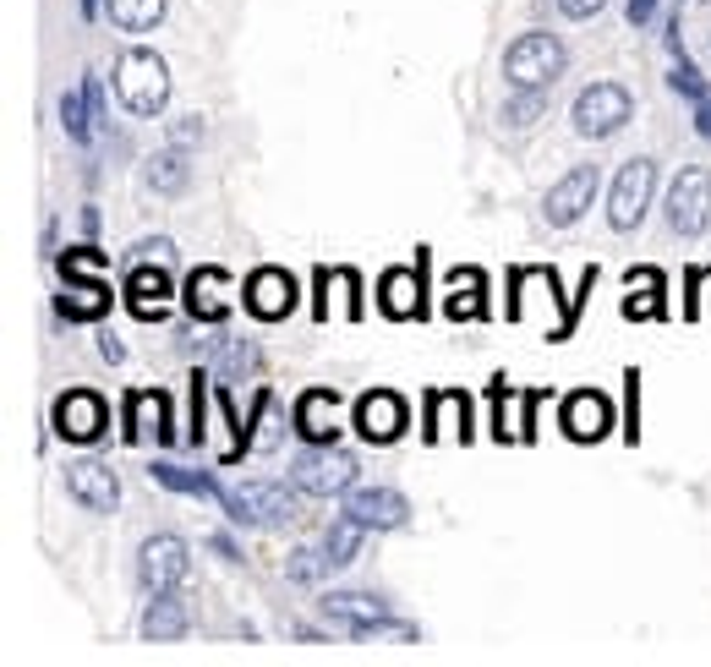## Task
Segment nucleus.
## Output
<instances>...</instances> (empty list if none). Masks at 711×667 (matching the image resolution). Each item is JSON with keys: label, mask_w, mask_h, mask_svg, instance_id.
<instances>
[{"label": "nucleus", "mask_w": 711, "mask_h": 667, "mask_svg": "<svg viewBox=\"0 0 711 667\" xmlns=\"http://www.w3.org/2000/svg\"><path fill=\"white\" fill-rule=\"evenodd\" d=\"M356 476H361V460L351 449H340V443H307L290 460V487L301 498H340L356 487Z\"/></svg>", "instance_id": "obj_1"}, {"label": "nucleus", "mask_w": 711, "mask_h": 667, "mask_svg": "<svg viewBox=\"0 0 711 667\" xmlns=\"http://www.w3.org/2000/svg\"><path fill=\"white\" fill-rule=\"evenodd\" d=\"M115 99L132 115H159L170 104V66L154 50H126L115 61Z\"/></svg>", "instance_id": "obj_2"}, {"label": "nucleus", "mask_w": 711, "mask_h": 667, "mask_svg": "<svg viewBox=\"0 0 711 667\" xmlns=\"http://www.w3.org/2000/svg\"><path fill=\"white\" fill-rule=\"evenodd\" d=\"M318 613L329 618L334 629H345V635H356V640L389 635V629H400V635H411V629H405L400 618L389 613V602H383V596H367V591H323V596H318Z\"/></svg>", "instance_id": "obj_3"}, {"label": "nucleus", "mask_w": 711, "mask_h": 667, "mask_svg": "<svg viewBox=\"0 0 711 667\" xmlns=\"http://www.w3.org/2000/svg\"><path fill=\"white\" fill-rule=\"evenodd\" d=\"M569 121H575V132L586 137V143H602V137H619L624 126L635 121V99H629L624 83H591L575 99Z\"/></svg>", "instance_id": "obj_4"}, {"label": "nucleus", "mask_w": 711, "mask_h": 667, "mask_svg": "<svg viewBox=\"0 0 711 667\" xmlns=\"http://www.w3.org/2000/svg\"><path fill=\"white\" fill-rule=\"evenodd\" d=\"M219 509L230 514L236 525H258V531H274V525H290L301 514V503L290 487H279V482H247L241 493H219Z\"/></svg>", "instance_id": "obj_5"}, {"label": "nucleus", "mask_w": 711, "mask_h": 667, "mask_svg": "<svg viewBox=\"0 0 711 667\" xmlns=\"http://www.w3.org/2000/svg\"><path fill=\"white\" fill-rule=\"evenodd\" d=\"M558 72H564V44H558V33H520L504 55L509 88H547V83H558Z\"/></svg>", "instance_id": "obj_6"}, {"label": "nucleus", "mask_w": 711, "mask_h": 667, "mask_svg": "<svg viewBox=\"0 0 711 667\" xmlns=\"http://www.w3.org/2000/svg\"><path fill=\"white\" fill-rule=\"evenodd\" d=\"M651 192H657V159H646V154L624 159L619 181H613V197H608V225L635 230L651 208Z\"/></svg>", "instance_id": "obj_7"}, {"label": "nucleus", "mask_w": 711, "mask_h": 667, "mask_svg": "<svg viewBox=\"0 0 711 667\" xmlns=\"http://www.w3.org/2000/svg\"><path fill=\"white\" fill-rule=\"evenodd\" d=\"M711 225V175L679 170L668 186V230L673 236H706Z\"/></svg>", "instance_id": "obj_8"}, {"label": "nucleus", "mask_w": 711, "mask_h": 667, "mask_svg": "<svg viewBox=\"0 0 711 667\" xmlns=\"http://www.w3.org/2000/svg\"><path fill=\"white\" fill-rule=\"evenodd\" d=\"M192 575V553H186L181 536H148L143 547H137V580H143V591H176V585Z\"/></svg>", "instance_id": "obj_9"}, {"label": "nucleus", "mask_w": 711, "mask_h": 667, "mask_svg": "<svg viewBox=\"0 0 711 667\" xmlns=\"http://www.w3.org/2000/svg\"><path fill=\"white\" fill-rule=\"evenodd\" d=\"M50 427L61 432L66 443H99L104 427H110V411H104V400L93 389H66L50 411Z\"/></svg>", "instance_id": "obj_10"}, {"label": "nucleus", "mask_w": 711, "mask_h": 667, "mask_svg": "<svg viewBox=\"0 0 711 667\" xmlns=\"http://www.w3.org/2000/svg\"><path fill=\"white\" fill-rule=\"evenodd\" d=\"M186 312H192L197 323H225L230 318V307H236V279L225 274V268H192L186 274Z\"/></svg>", "instance_id": "obj_11"}, {"label": "nucleus", "mask_w": 711, "mask_h": 667, "mask_svg": "<svg viewBox=\"0 0 711 667\" xmlns=\"http://www.w3.org/2000/svg\"><path fill=\"white\" fill-rule=\"evenodd\" d=\"M591 203H597V165H575L569 175L553 181V192H547V203H542V219L553 230H569Z\"/></svg>", "instance_id": "obj_12"}, {"label": "nucleus", "mask_w": 711, "mask_h": 667, "mask_svg": "<svg viewBox=\"0 0 711 667\" xmlns=\"http://www.w3.org/2000/svg\"><path fill=\"white\" fill-rule=\"evenodd\" d=\"M422 296H427V252L416 268H389V274L378 279V307H383V318H394V323L422 318L427 312Z\"/></svg>", "instance_id": "obj_13"}, {"label": "nucleus", "mask_w": 711, "mask_h": 667, "mask_svg": "<svg viewBox=\"0 0 711 667\" xmlns=\"http://www.w3.org/2000/svg\"><path fill=\"white\" fill-rule=\"evenodd\" d=\"M137 438H159V449L176 443V416H170L165 389H132L126 394V443H137Z\"/></svg>", "instance_id": "obj_14"}, {"label": "nucleus", "mask_w": 711, "mask_h": 667, "mask_svg": "<svg viewBox=\"0 0 711 667\" xmlns=\"http://www.w3.org/2000/svg\"><path fill=\"white\" fill-rule=\"evenodd\" d=\"M290 307H296V279L285 274V268H252L247 274V312L258 323H279L290 318Z\"/></svg>", "instance_id": "obj_15"}, {"label": "nucleus", "mask_w": 711, "mask_h": 667, "mask_svg": "<svg viewBox=\"0 0 711 667\" xmlns=\"http://www.w3.org/2000/svg\"><path fill=\"white\" fill-rule=\"evenodd\" d=\"M351 520H361L367 531H400L405 520H411V503H405L394 487H351L345 493V509Z\"/></svg>", "instance_id": "obj_16"}, {"label": "nucleus", "mask_w": 711, "mask_h": 667, "mask_svg": "<svg viewBox=\"0 0 711 667\" xmlns=\"http://www.w3.org/2000/svg\"><path fill=\"white\" fill-rule=\"evenodd\" d=\"M405 421H411V411H405V400L394 389H372L356 400V432L367 443H394L405 432Z\"/></svg>", "instance_id": "obj_17"}, {"label": "nucleus", "mask_w": 711, "mask_h": 667, "mask_svg": "<svg viewBox=\"0 0 711 667\" xmlns=\"http://www.w3.org/2000/svg\"><path fill=\"white\" fill-rule=\"evenodd\" d=\"M170 263H132L126 268V307L137 312V318H165V307H170V296H176V285H170V274H165Z\"/></svg>", "instance_id": "obj_18"}, {"label": "nucleus", "mask_w": 711, "mask_h": 667, "mask_svg": "<svg viewBox=\"0 0 711 667\" xmlns=\"http://www.w3.org/2000/svg\"><path fill=\"white\" fill-rule=\"evenodd\" d=\"M66 487H72V498L83 503L88 514H115V503H121V482H115V471L99 460H77L72 471H66Z\"/></svg>", "instance_id": "obj_19"}, {"label": "nucleus", "mask_w": 711, "mask_h": 667, "mask_svg": "<svg viewBox=\"0 0 711 667\" xmlns=\"http://www.w3.org/2000/svg\"><path fill=\"white\" fill-rule=\"evenodd\" d=\"M564 432L575 443H597V438H608V427H613V405H608V394H597V389H575L564 400Z\"/></svg>", "instance_id": "obj_20"}, {"label": "nucleus", "mask_w": 711, "mask_h": 667, "mask_svg": "<svg viewBox=\"0 0 711 667\" xmlns=\"http://www.w3.org/2000/svg\"><path fill=\"white\" fill-rule=\"evenodd\" d=\"M296 432L307 443H334L340 438V394L334 389H307L296 400Z\"/></svg>", "instance_id": "obj_21"}, {"label": "nucleus", "mask_w": 711, "mask_h": 667, "mask_svg": "<svg viewBox=\"0 0 711 667\" xmlns=\"http://www.w3.org/2000/svg\"><path fill=\"white\" fill-rule=\"evenodd\" d=\"M143 186L148 192H159V197H176L192 186V165H186V148L181 143H170V148H159V154H148V165H143Z\"/></svg>", "instance_id": "obj_22"}, {"label": "nucleus", "mask_w": 711, "mask_h": 667, "mask_svg": "<svg viewBox=\"0 0 711 667\" xmlns=\"http://www.w3.org/2000/svg\"><path fill=\"white\" fill-rule=\"evenodd\" d=\"M186 629H192V613H186L181 596L154 591V602H148V613H143V640H181Z\"/></svg>", "instance_id": "obj_23"}, {"label": "nucleus", "mask_w": 711, "mask_h": 667, "mask_svg": "<svg viewBox=\"0 0 711 667\" xmlns=\"http://www.w3.org/2000/svg\"><path fill=\"white\" fill-rule=\"evenodd\" d=\"M208 372H219V378H247V372H258V345H247V339H236V334H214L208 339Z\"/></svg>", "instance_id": "obj_24"}, {"label": "nucleus", "mask_w": 711, "mask_h": 667, "mask_svg": "<svg viewBox=\"0 0 711 667\" xmlns=\"http://www.w3.org/2000/svg\"><path fill=\"white\" fill-rule=\"evenodd\" d=\"M61 126H66L72 143H93V137H99V110H93L88 83H77V88L61 93Z\"/></svg>", "instance_id": "obj_25"}, {"label": "nucleus", "mask_w": 711, "mask_h": 667, "mask_svg": "<svg viewBox=\"0 0 711 667\" xmlns=\"http://www.w3.org/2000/svg\"><path fill=\"white\" fill-rule=\"evenodd\" d=\"M55 307H61V318H72V323H99L104 312H110V290H104L99 279H72V290H66Z\"/></svg>", "instance_id": "obj_26"}, {"label": "nucleus", "mask_w": 711, "mask_h": 667, "mask_svg": "<svg viewBox=\"0 0 711 667\" xmlns=\"http://www.w3.org/2000/svg\"><path fill=\"white\" fill-rule=\"evenodd\" d=\"M148 476H154L159 487H170V493H192V498H214V503H219V493H225L208 471H186V465H170V460H154Z\"/></svg>", "instance_id": "obj_27"}, {"label": "nucleus", "mask_w": 711, "mask_h": 667, "mask_svg": "<svg viewBox=\"0 0 711 667\" xmlns=\"http://www.w3.org/2000/svg\"><path fill=\"white\" fill-rule=\"evenodd\" d=\"M104 17L121 33H148L165 22V0H104Z\"/></svg>", "instance_id": "obj_28"}, {"label": "nucleus", "mask_w": 711, "mask_h": 667, "mask_svg": "<svg viewBox=\"0 0 711 667\" xmlns=\"http://www.w3.org/2000/svg\"><path fill=\"white\" fill-rule=\"evenodd\" d=\"M361 536H367V525L351 520V514H340V520L323 531V553H329V569H345V564H356V553H361Z\"/></svg>", "instance_id": "obj_29"}, {"label": "nucleus", "mask_w": 711, "mask_h": 667, "mask_svg": "<svg viewBox=\"0 0 711 667\" xmlns=\"http://www.w3.org/2000/svg\"><path fill=\"white\" fill-rule=\"evenodd\" d=\"M427 411H433V427H427V438H438V432L449 427V416H460V421H454V427H460V443H471V400H465V394L438 389V394H427Z\"/></svg>", "instance_id": "obj_30"}, {"label": "nucleus", "mask_w": 711, "mask_h": 667, "mask_svg": "<svg viewBox=\"0 0 711 667\" xmlns=\"http://www.w3.org/2000/svg\"><path fill=\"white\" fill-rule=\"evenodd\" d=\"M279 438H285V421H279V400L274 394H258V411H252V454H274Z\"/></svg>", "instance_id": "obj_31"}, {"label": "nucleus", "mask_w": 711, "mask_h": 667, "mask_svg": "<svg viewBox=\"0 0 711 667\" xmlns=\"http://www.w3.org/2000/svg\"><path fill=\"white\" fill-rule=\"evenodd\" d=\"M454 290L460 296H449V318H482V268H454Z\"/></svg>", "instance_id": "obj_32"}, {"label": "nucleus", "mask_w": 711, "mask_h": 667, "mask_svg": "<svg viewBox=\"0 0 711 667\" xmlns=\"http://www.w3.org/2000/svg\"><path fill=\"white\" fill-rule=\"evenodd\" d=\"M285 575L296 585H318L329 575V553H323V547H296V553L285 558Z\"/></svg>", "instance_id": "obj_33"}, {"label": "nucleus", "mask_w": 711, "mask_h": 667, "mask_svg": "<svg viewBox=\"0 0 711 667\" xmlns=\"http://www.w3.org/2000/svg\"><path fill=\"white\" fill-rule=\"evenodd\" d=\"M668 88L679 93V99H690V104H701L706 93H711V83L701 77V66H695L690 55H679V61H673V72H668Z\"/></svg>", "instance_id": "obj_34"}, {"label": "nucleus", "mask_w": 711, "mask_h": 667, "mask_svg": "<svg viewBox=\"0 0 711 667\" xmlns=\"http://www.w3.org/2000/svg\"><path fill=\"white\" fill-rule=\"evenodd\" d=\"M547 110V88H520V99L504 104V126H531Z\"/></svg>", "instance_id": "obj_35"}, {"label": "nucleus", "mask_w": 711, "mask_h": 667, "mask_svg": "<svg viewBox=\"0 0 711 667\" xmlns=\"http://www.w3.org/2000/svg\"><path fill=\"white\" fill-rule=\"evenodd\" d=\"M99 268H104V252L99 247H72V252L61 257V274L66 279H93Z\"/></svg>", "instance_id": "obj_36"}, {"label": "nucleus", "mask_w": 711, "mask_h": 667, "mask_svg": "<svg viewBox=\"0 0 711 667\" xmlns=\"http://www.w3.org/2000/svg\"><path fill=\"white\" fill-rule=\"evenodd\" d=\"M203 432H208V378L192 372V432H186V443L203 449Z\"/></svg>", "instance_id": "obj_37"}, {"label": "nucleus", "mask_w": 711, "mask_h": 667, "mask_svg": "<svg viewBox=\"0 0 711 667\" xmlns=\"http://www.w3.org/2000/svg\"><path fill=\"white\" fill-rule=\"evenodd\" d=\"M137 263H176V241H137Z\"/></svg>", "instance_id": "obj_38"}, {"label": "nucleus", "mask_w": 711, "mask_h": 667, "mask_svg": "<svg viewBox=\"0 0 711 667\" xmlns=\"http://www.w3.org/2000/svg\"><path fill=\"white\" fill-rule=\"evenodd\" d=\"M608 6V0H558V11L564 17H575V22H586V17H597V11Z\"/></svg>", "instance_id": "obj_39"}, {"label": "nucleus", "mask_w": 711, "mask_h": 667, "mask_svg": "<svg viewBox=\"0 0 711 667\" xmlns=\"http://www.w3.org/2000/svg\"><path fill=\"white\" fill-rule=\"evenodd\" d=\"M170 132H176V143L186 148V143H197V137H203V115H181L176 126H170Z\"/></svg>", "instance_id": "obj_40"}, {"label": "nucleus", "mask_w": 711, "mask_h": 667, "mask_svg": "<svg viewBox=\"0 0 711 667\" xmlns=\"http://www.w3.org/2000/svg\"><path fill=\"white\" fill-rule=\"evenodd\" d=\"M651 17H657V0H629V22H635V28H646Z\"/></svg>", "instance_id": "obj_41"}, {"label": "nucleus", "mask_w": 711, "mask_h": 667, "mask_svg": "<svg viewBox=\"0 0 711 667\" xmlns=\"http://www.w3.org/2000/svg\"><path fill=\"white\" fill-rule=\"evenodd\" d=\"M208 547H214V553L225 558V564H241V547L230 542V536H208Z\"/></svg>", "instance_id": "obj_42"}, {"label": "nucleus", "mask_w": 711, "mask_h": 667, "mask_svg": "<svg viewBox=\"0 0 711 667\" xmlns=\"http://www.w3.org/2000/svg\"><path fill=\"white\" fill-rule=\"evenodd\" d=\"M99 356H104V361H126V345H121L115 334H99Z\"/></svg>", "instance_id": "obj_43"}, {"label": "nucleus", "mask_w": 711, "mask_h": 667, "mask_svg": "<svg viewBox=\"0 0 711 667\" xmlns=\"http://www.w3.org/2000/svg\"><path fill=\"white\" fill-rule=\"evenodd\" d=\"M695 132H701L706 143H711V93H706L701 104H695Z\"/></svg>", "instance_id": "obj_44"}, {"label": "nucleus", "mask_w": 711, "mask_h": 667, "mask_svg": "<svg viewBox=\"0 0 711 667\" xmlns=\"http://www.w3.org/2000/svg\"><path fill=\"white\" fill-rule=\"evenodd\" d=\"M99 6H104V0H83V17L93 22V17H99Z\"/></svg>", "instance_id": "obj_45"}]
</instances>
